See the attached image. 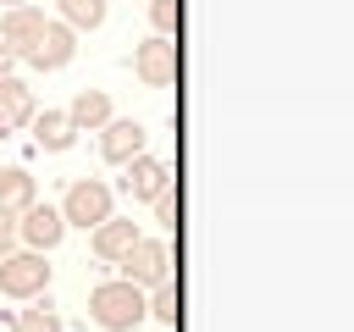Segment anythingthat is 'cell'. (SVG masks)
I'll use <instances>...</instances> for the list:
<instances>
[{"label":"cell","mask_w":354,"mask_h":332,"mask_svg":"<svg viewBox=\"0 0 354 332\" xmlns=\"http://www.w3.org/2000/svg\"><path fill=\"white\" fill-rule=\"evenodd\" d=\"M0 116H6V127H28L33 122V94H28L22 77H0Z\"/></svg>","instance_id":"13"},{"label":"cell","mask_w":354,"mask_h":332,"mask_svg":"<svg viewBox=\"0 0 354 332\" xmlns=\"http://www.w3.org/2000/svg\"><path fill=\"white\" fill-rule=\"evenodd\" d=\"M144 122H133V116H111L105 127H100V155L111 160V166H127L133 155H144Z\"/></svg>","instance_id":"6"},{"label":"cell","mask_w":354,"mask_h":332,"mask_svg":"<svg viewBox=\"0 0 354 332\" xmlns=\"http://www.w3.org/2000/svg\"><path fill=\"white\" fill-rule=\"evenodd\" d=\"M28 205H33V177H28L22 166H6V172H0V210L22 216Z\"/></svg>","instance_id":"15"},{"label":"cell","mask_w":354,"mask_h":332,"mask_svg":"<svg viewBox=\"0 0 354 332\" xmlns=\"http://www.w3.org/2000/svg\"><path fill=\"white\" fill-rule=\"evenodd\" d=\"M44 22H50V17H44L39 6H6V17H0V39H6V50H11V55H28Z\"/></svg>","instance_id":"9"},{"label":"cell","mask_w":354,"mask_h":332,"mask_svg":"<svg viewBox=\"0 0 354 332\" xmlns=\"http://www.w3.org/2000/svg\"><path fill=\"white\" fill-rule=\"evenodd\" d=\"M122 266V277L133 282V288H155V282H166V243L160 238H133V249L116 260Z\"/></svg>","instance_id":"5"},{"label":"cell","mask_w":354,"mask_h":332,"mask_svg":"<svg viewBox=\"0 0 354 332\" xmlns=\"http://www.w3.org/2000/svg\"><path fill=\"white\" fill-rule=\"evenodd\" d=\"M11 249H17V216L0 210V255H11Z\"/></svg>","instance_id":"21"},{"label":"cell","mask_w":354,"mask_h":332,"mask_svg":"<svg viewBox=\"0 0 354 332\" xmlns=\"http://www.w3.org/2000/svg\"><path fill=\"white\" fill-rule=\"evenodd\" d=\"M144 304H149V315H155L160 326H177V315H183V293H177V282H171V277H166V282H155Z\"/></svg>","instance_id":"16"},{"label":"cell","mask_w":354,"mask_h":332,"mask_svg":"<svg viewBox=\"0 0 354 332\" xmlns=\"http://www.w3.org/2000/svg\"><path fill=\"white\" fill-rule=\"evenodd\" d=\"M44 288H50L44 249H11V255H0V293L6 299H39Z\"/></svg>","instance_id":"2"},{"label":"cell","mask_w":354,"mask_h":332,"mask_svg":"<svg viewBox=\"0 0 354 332\" xmlns=\"http://www.w3.org/2000/svg\"><path fill=\"white\" fill-rule=\"evenodd\" d=\"M33 138H39V149H72V138H77V127H72V116L66 111H33Z\"/></svg>","instance_id":"12"},{"label":"cell","mask_w":354,"mask_h":332,"mask_svg":"<svg viewBox=\"0 0 354 332\" xmlns=\"http://www.w3.org/2000/svg\"><path fill=\"white\" fill-rule=\"evenodd\" d=\"M6 6H33V0H6Z\"/></svg>","instance_id":"23"},{"label":"cell","mask_w":354,"mask_h":332,"mask_svg":"<svg viewBox=\"0 0 354 332\" xmlns=\"http://www.w3.org/2000/svg\"><path fill=\"white\" fill-rule=\"evenodd\" d=\"M133 238H138V227H133V221H122V216H105V221L94 227V255H100L105 266H116V260L133 249Z\"/></svg>","instance_id":"11"},{"label":"cell","mask_w":354,"mask_h":332,"mask_svg":"<svg viewBox=\"0 0 354 332\" xmlns=\"http://www.w3.org/2000/svg\"><path fill=\"white\" fill-rule=\"evenodd\" d=\"M11 332H61V310L50 304V293L33 299L28 310H17V326H11Z\"/></svg>","instance_id":"17"},{"label":"cell","mask_w":354,"mask_h":332,"mask_svg":"<svg viewBox=\"0 0 354 332\" xmlns=\"http://www.w3.org/2000/svg\"><path fill=\"white\" fill-rule=\"evenodd\" d=\"M133 72H138V83H149V89H171L177 83V44L171 39H144L138 50H133Z\"/></svg>","instance_id":"4"},{"label":"cell","mask_w":354,"mask_h":332,"mask_svg":"<svg viewBox=\"0 0 354 332\" xmlns=\"http://www.w3.org/2000/svg\"><path fill=\"white\" fill-rule=\"evenodd\" d=\"M11 61H17V55H11V50H6V39H0V77H11Z\"/></svg>","instance_id":"22"},{"label":"cell","mask_w":354,"mask_h":332,"mask_svg":"<svg viewBox=\"0 0 354 332\" xmlns=\"http://www.w3.org/2000/svg\"><path fill=\"white\" fill-rule=\"evenodd\" d=\"M66 116H72L77 133H83V127H105V122H111V100H105L100 89H77V100L66 105Z\"/></svg>","instance_id":"14"},{"label":"cell","mask_w":354,"mask_h":332,"mask_svg":"<svg viewBox=\"0 0 354 332\" xmlns=\"http://www.w3.org/2000/svg\"><path fill=\"white\" fill-rule=\"evenodd\" d=\"M149 22H155L160 39H171L183 28V0H149Z\"/></svg>","instance_id":"19"},{"label":"cell","mask_w":354,"mask_h":332,"mask_svg":"<svg viewBox=\"0 0 354 332\" xmlns=\"http://www.w3.org/2000/svg\"><path fill=\"white\" fill-rule=\"evenodd\" d=\"M61 232H66V221H61L55 205H39V199H33V205L17 216V243H28V249H55Z\"/></svg>","instance_id":"7"},{"label":"cell","mask_w":354,"mask_h":332,"mask_svg":"<svg viewBox=\"0 0 354 332\" xmlns=\"http://www.w3.org/2000/svg\"><path fill=\"white\" fill-rule=\"evenodd\" d=\"M61 6V22L77 33V28H100L105 22V0H55Z\"/></svg>","instance_id":"18"},{"label":"cell","mask_w":354,"mask_h":332,"mask_svg":"<svg viewBox=\"0 0 354 332\" xmlns=\"http://www.w3.org/2000/svg\"><path fill=\"white\" fill-rule=\"evenodd\" d=\"M177 210H183V205H177V188L166 183V188L155 194V221H166V227H177Z\"/></svg>","instance_id":"20"},{"label":"cell","mask_w":354,"mask_h":332,"mask_svg":"<svg viewBox=\"0 0 354 332\" xmlns=\"http://www.w3.org/2000/svg\"><path fill=\"white\" fill-rule=\"evenodd\" d=\"M105 216H111V188L100 177H77L61 199V221L66 227H100Z\"/></svg>","instance_id":"3"},{"label":"cell","mask_w":354,"mask_h":332,"mask_svg":"<svg viewBox=\"0 0 354 332\" xmlns=\"http://www.w3.org/2000/svg\"><path fill=\"white\" fill-rule=\"evenodd\" d=\"M0 133H6V116H0Z\"/></svg>","instance_id":"24"},{"label":"cell","mask_w":354,"mask_h":332,"mask_svg":"<svg viewBox=\"0 0 354 332\" xmlns=\"http://www.w3.org/2000/svg\"><path fill=\"white\" fill-rule=\"evenodd\" d=\"M166 183H171L166 160H155V155H133V160H127V177H122V188H127L133 199H155Z\"/></svg>","instance_id":"10"},{"label":"cell","mask_w":354,"mask_h":332,"mask_svg":"<svg viewBox=\"0 0 354 332\" xmlns=\"http://www.w3.org/2000/svg\"><path fill=\"white\" fill-rule=\"evenodd\" d=\"M72 55H77L72 28H66V22H44L39 39H33V50H28V66H39V72H61Z\"/></svg>","instance_id":"8"},{"label":"cell","mask_w":354,"mask_h":332,"mask_svg":"<svg viewBox=\"0 0 354 332\" xmlns=\"http://www.w3.org/2000/svg\"><path fill=\"white\" fill-rule=\"evenodd\" d=\"M88 315H94V326H105V332H133V326L149 315V304H144V288H133L127 277H116V282H100V288L88 293Z\"/></svg>","instance_id":"1"}]
</instances>
